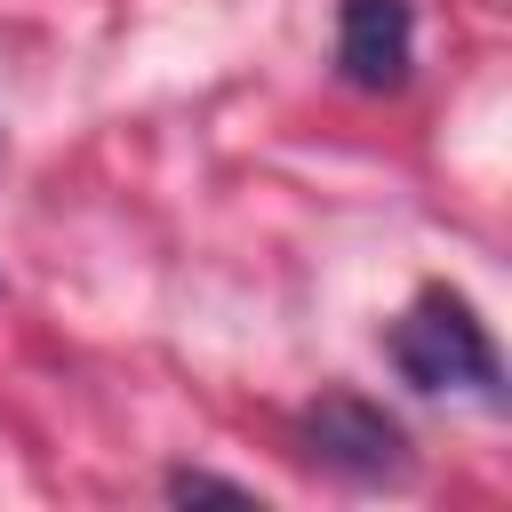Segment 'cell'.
Wrapping results in <instances>:
<instances>
[{"label": "cell", "instance_id": "cell-1", "mask_svg": "<svg viewBox=\"0 0 512 512\" xmlns=\"http://www.w3.org/2000/svg\"><path fill=\"white\" fill-rule=\"evenodd\" d=\"M384 360L400 368L408 392H472L480 408H504V368L464 288H440V280L416 288V304L384 328Z\"/></svg>", "mask_w": 512, "mask_h": 512}, {"label": "cell", "instance_id": "cell-2", "mask_svg": "<svg viewBox=\"0 0 512 512\" xmlns=\"http://www.w3.org/2000/svg\"><path fill=\"white\" fill-rule=\"evenodd\" d=\"M296 440L320 472L352 480V488H376V480H400L408 472V432L400 416H384L376 400L360 392H320L304 416H296Z\"/></svg>", "mask_w": 512, "mask_h": 512}, {"label": "cell", "instance_id": "cell-3", "mask_svg": "<svg viewBox=\"0 0 512 512\" xmlns=\"http://www.w3.org/2000/svg\"><path fill=\"white\" fill-rule=\"evenodd\" d=\"M408 64H416V8L408 0H344L336 8V72L360 96L408 88Z\"/></svg>", "mask_w": 512, "mask_h": 512}, {"label": "cell", "instance_id": "cell-4", "mask_svg": "<svg viewBox=\"0 0 512 512\" xmlns=\"http://www.w3.org/2000/svg\"><path fill=\"white\" fill-rule=\"evenodd\" d=\"M168 496H176V504H256V488H240V480H224V472H192V464L168 472Z\"/></svg>", "mask_w": 512, "mask_h": 512}]
</instances>
